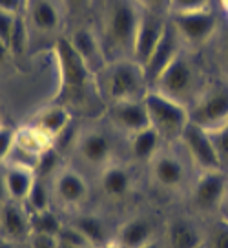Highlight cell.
Instances as JSON below:
<instances>
[{"mask_svg":"<svg viewBox=\"0 0 228 248\" xmlns=\"http://www.w3.org/2000/svg\"><path fill=\"white\" fill-rule=\"evenodd\" d=\"M53 55L59 70V104L66 106V102L82 101L91 88L93 71L88 68L84 59L77 53L71 40L66 37H61L53 44Z\"/></svg>","mask_w":228,"mask_h":248,"instance_id":"cell-1","label":"cell"},{"mask_svg":"<svg viewBox=\"0 0 228 248\" xmlns=\"http://www.w3.org/2000/svg\"><path fill=\"white\" fill-rule=\"evenodd\" d=\"M141 15L142 9L135 0H108L103 30L104 42L113 53L132 57Z\"/></svg>","mask_w":228,"mask_h":248,"instance_id":"cell-2","label":"cell"},{"mask_svg":"<svg viewBox=\"0 0 228 248\" xmlns=\"http://www.w3.org/2000/svg\"><path fill=\"white\" fill-rule=\"evenodd\" d=\"M144 104L148 109L150 126L163 139H181L190 123V111L184 104L166 97L157 90H148L144 95Z\"/></svg>","mask_w":228,"mask_h":248,"instance_id":"cell-3","label":"cell"},{"mask_svg":"<svg viewBox=\"0 0 228 248\" xmlns=\"http://www.w3.org/2000/svg\"><path fill=\"white\" fill-rule=\"evenodd\" d=\"M106 93L111 102L144 99L148 80L141 64L134 59H117L106 75Z\"/></svg>","mask_w":228,"mask_h":248,"instance_id":"cell-4","label":"cell"},{"mask_svg":"<svg viewBox=\"0 0 228 248\" xmlns=\"http://www.w3.org/2000/svg\"><path fill=\"white\" fill-rule=\"evenodd\" d=\"M153 88L173 101L186 104V102L196 101L199 97L197 95L199 73H197L194 62H190V59H186L181 53L166 68L165 73L153 84Z\"/></svg>","mask_w":228,"mask_h":248,"instance_id":"cell-5","label":"cell"},{"mask_svg":"<svg viewBox=\"0 0 228 248\" xmlns=\"http://www.w3.org/2000/svg\"><path fill=\"white\" fill-rule=\"evenodd\" d=\"M190 123L213 130L228 121V86H212L192 102Z\"/></svg>","mask_w":228,"mask_h":248,"instance_id":"cell-6","label":"cell"},{"mask_svg":"<svg viewBox=\"0 0 228 248\" xmlns=\"http://www.w3.org/2000/svg\"><path fill=\"white\" fill-rule=\"evenodd\" d=\"M170 22L177 30L182 42L190 46H201L213 37L219 28V18L212 9H197V11H179L172 13Z\"/></svg>","mask_w":228,"mask_h":248,"instance_id":"cell-7","label":"cell"},{"mask_svg":"<svg viewBox=\"0 0 228 248\" xmlns=\"http://www.w3.org/2000/svg\"><path fill=\"white\" fill-rule=\"evenodd\" d=\"M181 42L182 39L179 37L177 30L173 28V24L168 20L163 37L159 40L155 49L152 51L148 61L142 64V70L148 80V86H153L159 80V77L165 73V70L172 64L179 55H181Z\"/></svg>","mask_w":228,"mask_h":248,"instance_id":"cell-8","label":"cell"},{"mask_svg":"<svg viewBox=\"0 0 228 248\" xmlns=\"http://www.w3.org/2000/svg\"><path fill=\"white\" fill-rule=\"evenodd\" d=\"M181 140L192 161L203 168V171H212V170H223L219 163L217 152L213 148V142L208 135V130L201 128L199 124L188 123L181 135Z\"/></svg>","mask_w":228,"mask_h":248,"instance_id":"cell-9","label":"cell"},{"mask_svg":"<svg viewBox=\"0 0 228 248\" xmlns=\"http://www.w3.org/2000/svg\"><path fill=\"white\" fill-rule=\"evenodd\" d=\"M166 26H168V18L165 15L142 9L141 22H139L134 42V53H132L134 61H137L141 66L148 61V57L152 55V51L155 49V46L163 37Z\"/></svg>","mask_w":228,"mask_h":248,"instance_id":"cell-10","label":"cell"},{"mask_svg":"<svg viewBox=\"0 0 228 248\" xmlns=\"http://www.w3.org/2000/svg\"><path fill=\"white\" fill-rule=\"evenodd\" d=\"M228 192V179L225 170L203 171V175L197 179L194 186V204L203 212H212L221 208L223 199Z\"/></svg>","mask_w":228,"mask_h":248,"instance_id":"cell-11","label":"cell"},{"mask_svg":"<svg viewBox=\"0 0 228 248\" xmlns=\"http://www.w3.org/2000/svg\"><path fill=\"white\" fill-rule=\"evenodd\" d=\"M31 237L30 214L16 201L0 204V239L9 243H20Z\"/></svg>","mask_w":228,"mask_h":248,"instance_id":"cell-12","label":"cell"},{"mask_svg":"<svg viewBox=\"0 0 228 248\" xmlns=\"http://www.w3.org/2000/svg\"><path fill=\"white\" fill-rule=\"evenodd\" d=\"M110 119L117 128L132 133V135L150 126V117L144 99H141V101L111 102Z\"/></svg>","mask_w":228,"mask_h":248,"instance_id":"cell-13","label":"cell"},{"mask_svg":"<svg viewBox=\"0 0 228 248\" xmlns=\"http://www.w3.org/2000/svg\"><path fill=\"white\" fill-rule=\"evenodd\" d=\"M70 40L73 47L77 49V53L84 59L88 68L93 71V75L99 70H103L106 64V49L93 31L90 28H79L73 31Z\"/></svg>","mask_w":228,"mask_h":248,"instance_id":"cell-14","label":"cell"},{"mask_svg":"<svg viewBox=\"0 0 228 248\" xmlns=\"http://www.w3.org/2000/svg\"><path fill=\"white\" fill-rule=\"evenodd\" d=\"M26 13H28L30 26L44 35L59 31L61 24H62L61 9L53 0H28Z\"/></svg>","mask_w":228,"mask_h":248,"instance_id":"cell-15","label":"cell"},{"mask_svg":"<svg viewBox=\"0 0 228 248\" xmlns=\"http://www.w3.org/2000/svg\"><path fill=\"white\" fill-rule=\"evenodd\" d=\"M4 173H6L9 199L16 202H24L28 194H30V190H31L35 179H37L35 170L30 166H24V164L11 163Z\"/></svg>","mask_w":228,"mask_h":248,"instance_id":"cell-16","label":"cell"},{"mask_svg":"<svg viewBox=\"0 0 228 248\" xmlns=\"http://www.w3.org/2000/svg\"><path fill=\"white\" fill-rule=\"evenodd\" d=\"M79 154L90 164H104L111 157V140L101 132H88L79 140Z\"/></svg>","mask_w":228,"mask_h":248,"instance_id":"cell-17","label":"cell"},{"mask_svg":"<svg viewBox=\"0 0 228 248\" xmlns=\"http://www.w3.org/2000/svg\"><path fill=\"white\" fill-rule=\"evenodd\" d=\"M33 124L39 130H42L46 135H49L51 139H55V137H59L66 130V126L70 124V111H68V108L64 104L55 102V104H51L47 108L40 109L39 113L35 115Z\"/></svg>","mask_w":228,"mask_h":248,"instance_id":"cell-18","label":"cell"},{"mask_svg":"<svg viewBox=\"0 0 228 248\" xmlns=\"http://www.w3.org/2000/svg\"><path fill=\"white\" fill-rule=\"evenodd\" d=\"M55 192L59 199L66 204H79L86 199L88 186L86 181L80 177L77 171L64 170L59 173L55 181Z\"/></svg>","mask_w":228,"mask_h":248,"instance_id":"cell-19","label":"cell"},{"mask_svg":"<svg viewBox=\"0 0 228 248\" xmlns=\"http://www.w3.org/2000/svg\"><path fill=\"white\" fill-rule=\"evenodd\" d=\"M51 144H53V139L49 135H46L42 130H39L35 124H30V126L20 128L16 132L15 146L18 150H22L24 154L37 157V159L42 154H46L47 150L51 148Z\"/></svg>","mask_w":228,"mask_h":248,"instance_id":"cell-20","label":"cell"},{"mask_svg":"<svg viewBox=\"0 0 228 248\" xmlns=\"http://www.w3.org/2000/svg\"><path fill=\"white\" fill-rule=\"evenodd\" d=\"M152 237V225L146 219L135 217L121 226L117 233V247L121 248H141L150 243Z\"/></svg>","mask_w":228,"mask_h":248,"instance_id":"cell-21","label":"cell"},{"mask_svg":"<svg viewBox=\"0 0 228 248\" xmlns=\"http://www.w3.org/2000/svg\"><path fill=\"white\" fill-rule=\"evenodd\" d=\"M153 175L159 185L175 188L184 181V166L173 155H157L153 159Z\"/></svg>","mask_w":228,"mask_h":248,"instance_id":"cell-22","label":"cell"},{"mask_svg":"<svg viewBox=\"0 0 228 248\" xmlns=\"http://www.w3.org/2000/svg\"><path fill=\"white\" fill-rule=\"evenodd\" d=\"M203 237L196 226L184 221L175 219L168 228V247L170 248H201Z\"/></svg>","mask_w":228,"mask_h":248,"instance_id":"cell-23","label":"cell"},{"mask_svg":"<svg viewBox=\"0 0 228 248\" xmlns=\"http://www.w3.org/2000/svg\"><path fill=\"white\" fill-rule=\"evenodd\" d=\"M161 140H163V137L152 126H148V128L132 135V144H130L132 155L137 161H153L157 155Z\"/></svg>","mask_w":228,"mask_h":248,"instance_id":"cell-24","label":"cell"},{"mask_svg":"<svg viewBox=\"0 0 228 248\" xmlns=\"http://www.w3.org/2000/svg\"><path fill=\"white\" fill-rule=\"evenodd\" d=\"M101 185H103V190L106 195H110V197H124L130 192L132 179H130V173L124 168H121V166H108L103 171Z\"/></svg>","mask_w":228,"mask_h":248,"instance_id":"cell-25","label":"cell"},{"mask_svg":"<svg viewBox=\"0 0 228 248\" xmlns=\"http://www.w3.org/2000/svg\"><path fill=\"white\" fill-rule=\"evenodd\" d=\"M30 225H31V233H46V235H59L64 226L61 219L49 208L42 212H31Z\"/></svg>","mask_w":228,"mask_h":248,"instance_id":"cell-26","label":"cell"},{"mask_svg":"<svg viewBox=\"0 0 228 248\" xmlns=\"http://www.w3.org/2000/svg\"><path fill=\"white\" fill-rule=\"evenodd\" d=\"M73 226H77L80 232L84 233L91 245H99V247H106V228H104L103 221L95 216H80Z\"/></svg>","mask_w":228,"mask_h":248,"instance_id":"cell-27","label":"cell"},{"mask_svg":"<svg viewBox=\"0 0 228 248\" xmlns=\"http://www.w3.org/2000/svg\"><path fill=\"white\" fill-rule=\"evenodd\" d=\"M26 208L31 212H42V210L49 208V192H47V186L46 183L42 181V177L37 175L35 183H33L31 190L30 194L26 197Z\"/></svg>","mask_w":228,"mask_h":248,"instance_id":"cell-28","label":"cell"},{"mask_svg":"<svg viewBox=\"0 0 228 248\" xmlns=\"http://www.w3.org/2000/svg\"><path fill=\"white\" fill-rule=\"evenodd\" d=\"M208 135L213 142V148L217 152L219 163L223 170H228V121L213 130H208Z\"/></svg>","mask_w":228,"mask_h":248,"instance_id":"cell-29","label":"cell"},{"mask_svg":"<svg viewBox=\"0 0 228 248\" xmlns=\"http://www.w3.org/2000/svg\"><path fill=\"white\" fill-rule=\"evenodd\" d=\"M57 243H59V248H86L88 245H91L84 237V233L73 225L62 226V230L57 235Z\"/></svg>","mask_w":228,"mask_h":248,"instance_id":"cell-30","label":"cell"},{"mask_svg":"<svg viewBox=\"0 0 228 248\" xmlns=\"http://www.w3.org/2000/svg\"><path fill=\"white\" fill-rule=\"evenodd\" d=\"M18 16L11 15L6 11H0V42L11 51V44H13V37H15L16 24H18Z\"/></svg>","mask_w":228,"mask_h":248,"instance_id":"cell-31","label":"cell"},{"mask_svg":"<svg viewBox=\"0 0 228 248\" xmlns=\"http://www.w3.org/2000/svg\"><path fill=\"white\" fill-rule=\"evenodd\" d=\"M16 140V132L11 128H6L0 124V163L2 161H8L13 148H15Z\"/></svg>","mask_w":228,"mask_h":248,"instance_id":"cell-32","label":"cell"},{"mask_svg":"<svg viewBox=\"0 0 228 248\" xmlns=\"http://www.w3.org/2000/svg\"><path fill=\"white\" fill-rule=\"evenodd\" d=\"M208 248H228V221L215 225L208 237Z\"/></svg>","mask_w":228,"mask_h":248,"instance_id":"cell-33","label":"cell"},{"mask_svg":"<svg viewBox=\"0 0 228 248\" xmlns=\"http://www.w3.org/2000/svg\"><path fill=\"white\" fill-rule=\"evenodd\" d=\"M210 0H170V11L179 13V11H197V9H206Z\"/></svg>","mask_w":228,"mask_h":248,"instance_id":"cell-34","label":"cell"},{"mask_svg":"<svg viewBox=\"0 0 228 248\" xmlns=\"http://www.w3.org/2000/svg\"><path fill=\"white\" fill-rule=\"evenodd\" d=\"M135 2L141 6V9L161 13V15H166L170 11V0H135Z\"/></svg>","mask_w":228,"mask_h":248,"instance_id":"cell-35","label":"cell"},{"mask_svg":"<svg viewBox=\"0 0 228 248\" xmlns=\"http://www.w3.org/2000/svg\"><path fill=\"white\" fill-rule=\"evenodd\" d=\"M93 0H62V6L68 15H82L91 8Z\"/></svg>","mask_w":228,"mask_h":248,"instance_id":"cell-36","label":"cell"},{"mask_svg":"<svg viewBox=\"0 0 228 248\" xmlns=\"http://www.w3.org/2000/svg\"><path fill=\"white\" fill-rule=\"evenodd\" d=\"M217 55H219V62L223 71L227 73L228 77V26L223 30L219 37V46H217Z\"/></svg>","mask_w":228,"mask_h":248,"instance_id":"cell-37","label":"cell"},{"mask_svg":"<svg viewBox=\"0 0 228 248\" xmlns=\"http://www.w3.org/2000/svg\"><path fill=\"white\" fill-rule=\"evenodd\" d=\"M31 248H59L57 235H46V233H31Z\"/></svg>","mask_w":228,"mask_h":248,"instance_id":"cell-38","label":"cell"},{"mask_svg":"<svg viewBox=\"0 0 228 248\" xmlns=\"http://www.w3.org/2000/svg\"><path fill=\"white\" fill-rule=\"evenodd\" d=\"M28 0H0V11H6L11 15H20V11L26 9Z\"/></svg>","mask_w":228,"mask_h":248,"instance_id":"cell-39","label":"cell"},{"mask_svg":"<svg viewBox=\"0 0 228 248\" xmlns=\"http://www.w3.org/2000/svg\"><path fill=\"white\" fill-rule=\"evenodd\" d=\"M8 199H9V194H8V185H6V173L0 171V204H4Z\"/></svg>","mask_w":228,"mask_h":248,"instance_id":"cell-40","label":"cell"},{"mask_svg":"<svg viewBox=\"0 0 228 248\" xmlns=\"http://www.w3.org/2000/svg\"><path fill=\"white\" fill-rule=\"evenodd\" d=\"M221 212H223V217H225V221H228V192L225 195V199H223V204H221Z\"/></svg>","mask_w":228,"mask_h":248,"instance_id":"cell-41","label":"cell"},{"mask_svg":"<svg viewBox=\"0 0 228 248\" xmlns=\"http://www.w3.org/2000/svg\"><path fill=\"white\" fill-rule=\"evenodd\" d=\"M0 248H13V243H9L6 239H0Z\"/></svg>","mask_w":228,"mask_h":248,"instance_id":"cell-42","label":"cell"},{"mask_svg":"<svg viewBox=\"0 0 228 248\" xmlns=\"http://www.w3.org/2000/svg\"><path fill=\"white\" fill-rule=\"evenodd\" d=\"M141 248H161V247H159L157 243H152V241H150V243H146V245L141 247Z\"/></svg>","mask_w":228,"mask_h":248,"instance_id":"cell-43","label":"cell"},{"mask_svg":"<svg viewBox=\"0 0 228 248\" xmlns=\"http://www.w3.org/2000/svg\"><path fill=\"white\" fill-rule=\"evenodd\" d=\"M223 2V8H225V11H227V15H228V0H221Z\"/></svg>","mask_w":228,"mask_h":248,"instance_id":"cell-44","label":"cell"},{"mask_svg":"<svg viewBox=\"0 0 228 248\" xmlns=\"http://www.w3.org/2000/svg\"><path fill=\"white\" fill-rule=\"evenodd\" d=\"M86 248H106V247H99V245H88Z\"/></svg>","mask_w":228,"mask_h":248,"instance_id":"cell-45","label":"cell"},{"mask_svg":"<svg viewBox=\"0 0 228 248\" xmlns=\"http://www.w3.org/2000/svg\"><path fill=\"white\" fill-rule=\"evenodd\" d=\"M108 248H110V247H108ZM111 248H121V247H117V245H115V247H111Z\"/></svg>","mask_w":228,"mask_h":248,"instance_id":"cell-46","label":"cell"}]
</instances>
